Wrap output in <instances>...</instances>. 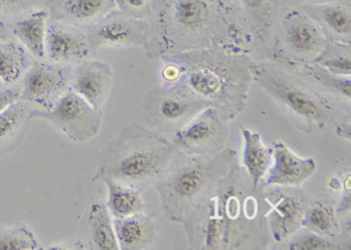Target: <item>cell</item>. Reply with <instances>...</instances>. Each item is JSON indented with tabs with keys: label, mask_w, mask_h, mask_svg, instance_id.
I'll return each mask as SVG.
<instances>
[{
	"label": "cell",
	"mask_w": 351,
	"mask_h": 250,
	"mask_svg": "<svg viewBox=\"0 0 351 250\" xmlns=\"http://www.w3.org/2000/svg\"><path fill=\"white\" fill-rule=\"evenodd\" d=\"M89 246L96 250H119L114 223L104 202L93 203L87 214Z\"/></svg>",
	"instance_id": "obj_27"
},
{
	"label": "cell",
	"mask_w": 351,
	"mask_h": 250,
	"mask_svg": "<svg viewBox=\"0 0 351 250\" xmlns=\"http://www.w3.org/2000/svg\"><path fill=\"white\" fill-rule=\"evenodd\" d=\"M32 110L28 102L19 100L0 114V158L21 147L32 121Z\"/></svg>",
	"instance_id": "obj_22"
},
{
	"label": "cell",
	"mask_w": 351,
	"mask_h": 250,
	"mask_svg": "<svg viewBox=\"0 0 351 250\" xmlns=\"http://www.w3.org/2000/svg\"><path fill=\"white\" fill-rule=\"evenodd\" d=\"M313 62L335 75L349 77L351 75V45L328 40Z\"/></svg>",
	"instance_id": "obj_29"
},
{
	"label": "cell",
	"mask_w": 351,
	"mask_h": 250,
	"mask_svg": "<svg viewBox=\"0 0 351 250\" xmlns=\"http://www.w3.org/2000/svg\"><path fill=\"white\" fill-rule=\"evenodd\" d=\"M338 215L334 203L324 198H311L302 218L301 227L339 242L341 223Z\"/></svg>",
	"instance_id": "obj_26"
},
{
	"label": "cell",
	"mask_w": 351,
	"mask_h": 250,
	"mask_svg": "<svg viewBox=\"0 0 351 250\" xmlns=\"http://www.w3.org/2000/svg\"><path fill=\"white\" fill-rule=\"evenodd\" d=\"M9 38V28L3 20H0V40H7Z\"/></svg>",
	"instance_id": "obj_38"
},
{
	"label": "cell",
	"mask_w": 351,
	"mask_h": 250,
	"mask_svg": "<svg viewBox=\"0 0 351 250\" xmlns=\"http://www.w3.org/2000/svg\"><path fill=\"white\" fill-rule=\"evenodd\" d=\"M40 246L36 234L26 225L0 227V250H36Z\"/></svg>",
	"instance_id": "obj_30"
},
{
	"label": "cell",
	"mask_w": 351,
	"mask_h": 250,
	"mask_svg": "<svg viewBox=\"0 0 351 250\" xmlns=\"http://www.w3.org/2000/svg\"><path fill=\"white\" fill-rule=\"evenodd\" d=\"M121 250L152 249L157 243L161 225L157 217L143 212L124 218H112Z\"/></svg>",
	"instance_id": "obj_17"
},
{
	"label": "cell",
	"mask_w": 351,
	"mask_h": 250,
	"mask_svg": "<svg viewBox=\"0 0 351 250\" xmlns=\"http://www.w3.org/2000/svg\"><path fill=\"white\" fill-rule=\"evenodd\" d=\"M287 243L289 250H340L344 249L342 244L337 240L328 239L317 234L307 231V233L293 234Z\"/></svg>",
	"instance_id": "obj_31"
},
{
	"label": "cell",
	"mask_w": 351,
	"mask_h": 250,
	"mask_svg": "<svg viewBox=\"0 0 351 250\" xmlns=\"http://www.w3.org/2000/svg\"><path fill=\"white\" fill-rule=\"evenodd\" d=\"M29 53L16 42L0 40V86H15L34 63Z\"/></svg>",
	"instance_id": "obj_28"
},
{
	"label": "cell",
	"mask_w": 351,
	"mask_h": 250,
	"mask_svg": "<svg viewBox=\"0 0 351 250\" xmlns=\"http://www.w3.org/2000/svg\"><path fill=\"white\" fill-rule=\"evenodd\" d=\"M97 180L104 182L108 188L106 205L112 218H124L145 211L147 206L141 197L143 192L138 188L121 184L110 176H100Z\"/></svg>",
	"instance_id": "obj_25"
},
{
	"label": "cell",
	"mask_w": 351,
	"mask_h": 250,
	"mask_svg": "<svg viewBox=\"0 0 351 250\" xmlns=\"http://www.w3.org/2000/svg\"><path fill=\"white\" fill-rule=\"evenodd\" d=\"M240 131L243 138L242 167L247 173L254 188H262L263 180L272 166V147L265 145L256 131L245 127H240Z\"/></svg>",
	"instance_id": "obj_23"
},
{
	"label": "cell",
	"mask_w": 351,
	"mask_h": 250,
	"mask_svg": "<svg viewBox=\"0 0 351 250\" xmlns=\"http://www.w3.org/2000/svg\"><path fill=\"white\" fill-rule=\"evenodd\" d=\"M297 73L319 90L337 108L350 114L351 75H335L314 62L304 65Z\"/></svg>",
	"instance_id": "obj_21"
},
{
	"label": "cell",
	"mask_w": 351,
	"mask_h": 250,
	"mask_svg": "<svg viewBox=\"0 0 351 250\" xmlns=\"http://www.w3.org/2000/svg\"><path fill=\"white\" fill-rule=\"evenodd\" d=\"M328 38L317 23L300 7L283 8L266 47L269 61L298 71L313 62Z\"/></svg>",
	"instance_id": "obj_7"
},
{
	"label": "cell",
	"mask_w": 351,
	"mask_h": 250,
	"mask_svg": "<svg viewBox=\"0 0 351 250\" xmlns=\"http://www.w3.org/2000/svg\"><path fill=\"white\" fill-rule=\"evenodd\" d=\"M147 20L137 19L114 11L86 27V36L92 52L99 49H127L143 47L149 36Z\"/></svg>",
	"instance_id": "obj_12"
},
{
	"label": "cell",
	"mask_w": 351,
	"mask_h": 250,
	"mask_svg": "<svg viewBox=\"0 0 351 250\" xmlns=\"http://www.w3.org/2000/svg\"><path fill=\"white\" fill-rule=\"evenodd\" d=\"M117 9L114 0H59L51 19L77 27H88Z\"/></svg>",
	"instance_id": "obj_20"
},
{
	"label": "cell",
	"mask_w": 351,
	"mask_h": 250,
	"mask_svg": "<svg viewBox=\"0 0 351 250\" xmlns=\"http://www.w3.org/2000/svg\"><path fill=\"white\" fill-rule=\"evenodd\" d=\"M147 21L143 49L152 60L203 49L248 55L256 49L239 0H154Z\"/></svg>",
	"instance_id": "obj_1"
},
{
	"label": "cell",
	"mask_w": 351,
	"mask_h": 250,
	"mask_svg": "<svg viewBox=\"0 0 351 250\" xmlns=\"http://www.w3.org/2000/svg\"><path fill=\"white\" fill-rule=\"evenodd\" d=\"M180 151L165 135L131 123L96 157L95 174L134 186L143 192L155 186L178 157Z\"/></svg>",
	"instance_id": "obj_4"
},
{
	"label": "cell",
	"mask_w": 351,
	"mask_h": 250,
	"mask_svg": "<svg viewBox=\"0 0 351 250\" xmlns=\"http://www.w3.org/2000/svg\"><path fill=\"white\" fill-rule=\"evenodd\" d=\"M206 108L202 100L184 88L163 84L152 88L141 103L147 126L168 138Z\"/></svg>",
	"instance_id": "obj_8"
},
{
	"label": "cell",
	"mask_w": 351,
	"mask_h": 250,
	"mask_svg": "<svg viewBox=\"0 0 351 250\" xmlns=\"http://www.w3.org/2000/svg\"><path fill=\"white\" fill-rule=\"evenodd\" d=\"M114 84L112 65L99 60H85L71 71L69 89L96 110H102Z\"/></svg>",
	"instance_id": "obj_15"
},
{
	"label": "cell",
	"mask_w": 351,
	"mask_h": 250,
	"mask_svg": "<svg viewBox=\"0 0 351 250\" xmlns=\"http://www.w3.org/2000/svg\"><path fill=\"white\" fill-rule=\"evenodd\" d=\"M86 244L81 241H69L66 243L51 246L48 249H86Z\"/></svg>",
	"instance_id": "obj_36"
},
{
	"label": "cell",
	"mask_w": 351,
	"mask_h": 250,
	"mask_svg": "<svg viewBox=\"0 0 351 250\" xmlns=\"http://www.w3.org/2000/svg\"><path fill=\"white\" fill-rule=\"evenodd\" d=\"M336 135L339 138L344 139V140H351V118L350 114L346 116L342 122L337 124Z\"/></svg>",
	"instance_id": "obj_35"
},
{
	"label": "cell",
	"mask_w": 351,
	"mask_h": 250,
	"mask_svg": "<svg viewBox=\"0 0 351 250\" xmlns=\"http://www.w3.org/2000/svg\"><path fill=\"white\" fill-rule=\"evenodd\" d=\"M263 198L268 206L266 218L271 240L281 243L301 229L302 218L311 200L301 186L264 188Z\"/></svg>",
	"instance_id": "obj_11"
},
{
	"label": "cell",
	"mask_w": 351,
	"mask_h": 250,
	"mask_svg": "<svg viewBox=\"0 0 351 250\" xmlns=\"http://www.w3.org/2000/svg\"><path fill=\"white\" fill-rule=\"evenodd\" d=\"M44 0H0V13L18 15L38 7Z\"/></svg>",
	"instance_id": "obj_33"
},
{
	"label": "cell",
	"mask_w": 351,
	"mask_h": 250,
	"mask_svg": "<svg viewBox=\"0 0 351 250\" xmlns=\"http://www.w3.org/2000/svg\"><path fill=\"white\" fill-rule=\"evenodd\" d=\"M301 7L319 25L328 40L351 45V3L303 5Z\"/></svg>",
	"instance_id": "obj_18"
},
{
	"label": "cell",
	"mask_w": 351,
	"mask_h": 250,
	"mask_svg": "<svg viewBox=\"0 0 351 250\" xmlns=\"http://www.w3.org/2000/svg\"><path fill=\"white\" fill-rule=\"evenodd\" d=\"M254 83L278 104L301 132L311 134L334 124L336 105L297 71L271 61H256Z\"/></svg>",
	"instance_id": "obj_6"
},
{
	"label": "cell",
	"mask_w": 351,
	"mask_h": 250,
	"mask_svg": "<svg viewBox=\"0 0 351 250\" xmlns=\"http://www.w3.org/2000/svg\"><path fill=\"white\" fill-rule=\"evenodd\" d=\"M21 90L16 86H0V114L5 112L12 104L19 101Z\"/></svg>",
	"instance_id": "obj_34"
},
{
	"label": "cell",
	"mask_w": 351,
	"mask_h": 250,
	"mask_svg": "<svg viewBox=\"0 0 351 250\" xmlns=\"http://www.w3.org/2000/svg\"><path fill=\"white\" fill-rule=\"evenodd\" d=\"M117 9L123 13L137 18L149 20L153 10L154 0H114Z\"/></svg>",
	"instance_id": "obj_32"
},
{
	"label": "cell",
	"mask_w": 351,
	"mask_h": 250,
	"mask_svg": "<svg viewBox=\"0 0 351 250\" xmlns=\"http://www.w3.org/2000/svg\"><path fill=\"white\" fill-rule=\"evenodd\" d=\"M49 18L50 11L48 9H40L17 20L11 26L13 36L38 60H42L46 56L45 44Z\"/></svg>",
	"instance_id": "obj_24"
},
{
	"label": "cell",
	"mask_w": 351,
	"mask_h": 250,
	"mask_svg": "<svg viewBox=\"0 0 351 250\" xmlns=\"http://www.w3.org/2000/svg\"><path fill=\"white\" fill-rule=\"evenodd\" d=\"M32 120L47 121L73 142H87L101 129L104 114L73 90H67L50 110H32Z\"/></svg>",
	"instance_id": "obj_9"
},
{
	"label": "cell",
	"mask_w": 351,
	"mask_h": 250,
	"mask_svg": "<svg viewBox=\"0 0 351 250\" xmlns=\"http://www.w3.org/2000/svg\"><path fill=\"white\" fill-rule=\"evenodd\" d=\"M45 49L51 62L63 65L79 64L93 53L80 27L53 19L47 25Z\"/></svg>",
	"instance_id": "obj_14"
},
{
	"label": "cell",
	"mask_w": 351,
	"mask_h": 250,
	"mask_svg": "<svg viewBox=\"0 0 351 250\" xmlns=\"http://www.w3.org/2000/svg\"><path fill=\"white\" fill-rule=\"evenodd\" d=\"M273 163L263 180V188L268 186H301L315 172L316 161L312 158L295 155L285 143L273 141Z\"/></svg>",
	"instance_id": "obj_16"
},
{
	"label": "cell",
	"mask_w": 351,
	"mask_h": 250,
	"mask_svg": "<svg viewBox=\"0 0 351 250\" xmlns=\"http://www.w3.org/2000/svg\"><path fill=\"white\" fill-rule=\"evenodd\" d=\"M166 57L180 66V79L173 86L184 88L217 110L225 122L244 112L254 83L256 60L250 55L203 49Z\"/></svg>",
	"instance_id": "obj_3"
},
{
	"label": "cell",
	"mask_w": 351,
	"mask_h": 250,
	"mask_svg": "<svg viewBox=\"0 0 351 250\" xmlns=\"http://www.w3.org/2000/svg\"><path fill=\"white\" fill-rule=\"evenodd\" d=\"M228 124L217 110L206 108L186 126L173 133L169 139L184 155L196 157L217 155L226 149L230 134Z\"/></svg>",
	"instance_id": "obj_10"
},
{
	"label": "cell",
	"mask_w": 351,
	"mask_h": 250,
	"mask_svg": "<svg viewBox=\"0 0 351 250\" xmlns=\"http://www.w3.org/2000/svg\"><path fill=\"white\" fill-rule=\"evenodd\" d=\"M303 5H326V3H351V0H301Z\"/></svg>",
	"instance_id": "obj_37"
},
{
	"label": "cell",
	"mask_w": 351,
	"mask_h": 250,
	"mask_svg": "<svg viewBox=\"0 0 351 250\" xmlns=\"http://www.w3.org/2000/svg\"><path fill=\"white\" fill-rule=\"evenodd\" d=\"M248 30L256 44L266 49L282 11V0H239Z\"/></svg>",
	"instance_id": "obj_19"
},
{
	"label": "cell",
	"mask_w": 351,
	"mask_h": 250,
	"mask_svg": "<svg viewBox=\"0 0 351 250\" xmlns=\"http://www.w3.org/2000/svg\"><path fill=\"white\" fill-rule=\"evenodd\" d=\"M236 163L237 153L232 149L209 157L186 155L180 151L155 184L165 218L182 225L186 213Z\"/></svg>",
	"instance_id": "obj_5"
},
{
	"label": "cell",
	"mask_w": 351,
	"mask_h": 250,
	"mask_svg": "<svg viewBox=\"0 0 351 250\" xmlns=\"http://www.w3.org/2000/svg\"><path fill=\"white\" fill-rule=\"evenodd\" d=\"M239 162L186 213L182 225L191 249H266L270 244L263 198Z\"/></svg>",
	"instance_id": "obj_2"
},
{
	"label": "cell",
	"mask_w": 351,
	"mask_h": 250,
	"mask_svg": "<svg viewBox=\"0 0 351 250\" xmlns=\"http://www.w3.org/2000/svg\"><path fill=\"white\" fill-rule=\"evenodd\" d=\"M71 71L57 63H34L22 77L20 100L50 110L69 90Z\"/></svg>",
	"instance_id": "obj_13"
},
{
	"label": "cell",
	"mask_w": 351,
	"mask_h": 250,
	"mask_svg": "<svg viewBox=\"0 0 351 250\" xmlns=\"http://www.w3.org/2000/svg\"><path fill=\"white\" fill-rule=\"evenodd\" d=\"M58 1L59 0H44V3L48 7L49 11H51V10L54 9Z\"/></svg>",
	"instance_id": "obj_39"
}]
</instances>
